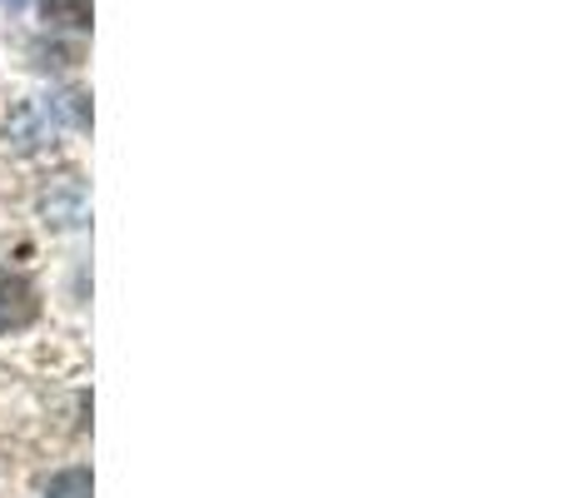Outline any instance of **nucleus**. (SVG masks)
<instances>
[{
  "label": "nucleus",
  "mask_w": 568,
  "mask_h": 498,
  "mask_svg": "<svg viewBox=\"0 0 568 498\" xmlns=\"http://www.w3.org/2000/svg\"><path fill=\"white\" fill-rule=\"evenodd\" d=\"M36 314H40V299H36V289H30V280L0 270V334L26 329Z\"/></svg>",
  "instance_id": "f257e3e1"
},
{
  "label": "nucleus",
  "mask_w": 568,
  "mask_h": 498,
  "mask_svg": "<svg viewBox=\"0 0 568 498\" xmlns=\"http://www.w3.org/2000/svg\"><path fill=\"white\" fill-rule=\"evenodd\" d=\"M50 498H90V474L85 469H65L50 479Z\"/></svg>",
  "instance_id": "7ed1b4c3"
},
{
  "label": "nucleus",
  "mask_w": 568,
  "mask_h": 498,
  "mask_svg": "<svg viewBox=\"0 0 568 498\" xmlns=\"http://www.w3.org/2000/svg\"><path fill=\"white\" fill-rule=\"evenodd\" d=\"M45 20L50 26H90V0H45Z\"/></svg>",
  "instance_id": "f03ea898"
}]
</instances>
